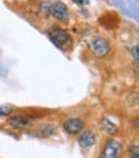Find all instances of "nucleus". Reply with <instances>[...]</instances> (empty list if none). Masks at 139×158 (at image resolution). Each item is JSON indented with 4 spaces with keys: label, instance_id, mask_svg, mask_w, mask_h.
<instances>
[{
    "label": "nucleus",
    "instance_id": "nucleus-1",
    "mask_svg": "<svg viewBox=\"0 0 139 158\" xmlns=\"http://www.w3.org/2000/svg\"><path fill=\"white\" fill-rule=\"evenodd\" d=\"M44 12L50 15L53 19H56L57 22H61L66 25L71 19V10L68 9V6L61 2V0H52L49 3H45L43 6Z\"/></svg>",
    "mask_w": 139,
    "mask_h": 158
},
{
    "label": "nucleus",
    "instance_id": "nucleus-2",
    "mask_svg": "<svg viewBox=\"0 0 139 158\" xmlns=\"http://www.w3.org/2000/svg\"><path fill=\"white\" fill-rule=\"evenodd\" d=\"M88 49L93 57H95L98 59H106L107 57H110V54L112 53L113 45L106 36L97 35L89 41Z\"/></svg>",
    "mask_w": 139,
    "mask_h": 158
},
{
    "label": "nucleus",
    "instance_id": "nucleus-3",
    "mask_svg": "<svg viewBox=\"0 0 139 158\" xmlns=\"http://www.w3.org/2000/svg\"><path fill=\"white\" fill-rule=\"evenodd\" d=\"M124 151V143L117 139L113 138H106L103 143L100 144L98 158H121Z\"/></svg>",
    "mask_w": 139,
    "mask_h": 158
},
{
    "label": "nucleus",
    "instance_id": "nucleus-4",
    "mask_svg": "<svg viewBox=\"0 0 139 158\" xmlns=\"http://www.w3.org/2000/svg\"><path fill=\"white\" fill-rule=\"evenodd\" d=\"M48 37L57 48H59L62 50H68L72 48L74 40H72L71 34L59 26L50 27V30L48 31Z\"/></svg>",
    "mask_w": 139,
    "mask_h": 158
},
{
    "label": "nucleus",
    "instance_id": "nucleus-5",
    "mask_svg": "<svg viewBox=\"0 0 139 158\" xmlns=\"http://www.w3.org/2000/svg\"><path fill=\"white\" fill-rule=\"evenodd\" d=\"M61 127L68 136H77L86 129V122L81 116H70L62 121Z\"/></svg>",
    "mask_w": 139,
    "mask_h": 158
},
{
    "label": "nucleus",
    "instance_id": "nucleus-6",
    "mask_svg": "<svg viewBox=\"0 0 139 158\" xmlns=\"http://www.w3.org/2000/svg\"><path fill=\"white\" fill-rule=\"evenodd\" d=\"M36 118H39V117L34 116V114H12L6 118V125L9 126L12 130L22 131V130H27V129L34 127Z\"/></svg>",
    "mask_w": 139,
    "mask_h": 158
},
{
    "label": "nucleus",
    "instance_id": "nucleus-7",
    "mask_svg": "<svg viewBox=\"0 0 139 158\" xmlns=\"http://www.w3.org/2000/svg\"><path fill=\"white\" fill-rule=\"evenodd\" d=\"M97 132L94 129H85L77 135V144L81 149H90L91 147H94L97 143Z\"/></svg>",
    "mask_w": 139,
    "mask_h": 158
},
{
    "label": "nucleus",
    "instance_id": "nucleus-8",
    "mask_svg": "<svg viewBox=\"0 0 139 158\" xmlns=\"http://www.w3.org/2000/svg\"><path fill=\"white\" fill-rule=\"evenodd\" d=\"M100 130H102L108 138L117 136L120 132V127L117 123H115L111 118L108 117H102L100 118Z\"/></svg>",
    "mask_w": 139,
    "mask_h": 158
},
{
    "label": "nucleus",
    "instance_id": "nucleus-9",
    "mask_svg": "<svg viewBox=\"0 0 139 158\" xmlns=\"http://www.w3.org/2000/svg\"><path fill=\"white\" fill-rule=\"evenodd\" d=\"M56 134H57V127L54 123H43L36 127L34 135L41 139H49L56 135Z\"/></svg>",
    "mask_w": 139,
    "mask_h": 158
},
{
    "label": "nucleus",
    "instance_id": "nucleus-10",
    "mask_svg": "<svg viewBox=\"0 0 139 158\" xmlns=\"http://www.w3.org/2000/svg\"><path fill=\"white\" fill-rule=\"evenodd\" d=\"M15 110L17 109L13 106H0V117H9L14 114Z\"/></svg>",
    "mask_w": 139,
    "mask_h": 158
},
{
    "label": "nucleus",
    "instance_id": "nucleus-11",
    "mask_svg": "<svg viewBox=\"0 0 139 158\" xmlns=\"http://www.w3.org/2000/svg\"><path fill=\"white\" fill-rule=\"evenodd\" d=\"M131 53H134V59L138 60V45L134 46V49H131Z\"/></svg>",
    "mask_w": 139,
    "mask_h": 158
}]
</instances>
